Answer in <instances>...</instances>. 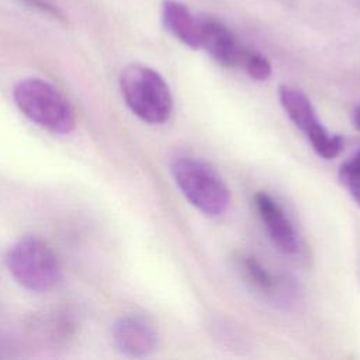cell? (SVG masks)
Returning <instances> with one entry per match:
<instances>
[{"mask_svg": "<svg viewBox=\"0 0 360 360\" xmlns=\"http://www.w3.org/2000/svg\"><path fill=\"white\" fill-rule=\"evenodd\" d=\"M120 89L128 108L148 124L166 122L173 111V96L166 80L152 68L131 63L120 76Z\"/></svg>", "mask_w": 360, "mask_h": 360, "instance_id": "6da1fadb", "label": "cell"}, {"mask_svg": "<svg viewBox=\"0 0 360 360\" xmlns=\"http://www.w3.org/2000/svg\"><path fill=\"white\" fill-rule=\"evenodd\" d=\"M13 97L30 121L53 134H70L76 127L75 110L69 100L42 79L21 80L14 87Z\"/></svg>", "mask_w": 360, "mask_h": 360, "instance_id": "7a4b0ae2", "label": "cell"}, {"mask_svg": "<svg viewBox=\"0 0 360 360\" xmlns=\"http://www.w3.org/2000/svg\"><path fill=\"white\" fill-rule=\"evenodd\" d=\"M170 172L176 186L193 207L210 217L225 212L229 205V190L211 165L181 156L172 162Z\"/></svg>", "mask_w": 360, "mask_h": 360, "instance_id": "3957f363", "label": "cell"}, {"mask_svg": "<svg viewBox=\"0 0 360 360\" xmlns=\"http://www.w3.org/2000/svg\"><path fill=\"white\" fill-rule=\"evenodd\" d=\"M6 263L13 278L24 288L45 292L62 278L59 260L51 246L37 236L17 240L7 252Z\"/></svg>", "mask_w": 360, "mask_h": 360, "instance_id": "277c9868", "label": "cell"}, {"mask_svg": "<svg viewBox=\"0 0 360 360\" xmlns=\"http://www.w3.org/2000/svg\"><path fill=\"white\" fill-rule=\"evenodd\" d=\"M278 98L288 118L305 134L314 150L321 158L333 159L342 152L343 138L328 132L319 121L312 103L301 90L290 86H280Z\"/></svg>", "mask_w": 360, "mask_h": 360, "instance_id": "5b68a950", "label": "cell"}, {"mask_svg": "<svg viewBox=\"0 0 360 360\" xmlns=\"http://www.w3.org/2000/svg\"><path fill=\"white\" fill-rule=\"evenodd\" d=\"M197 22L198 48L205 49L215 62L225 68H242L249 49L221 21L204 15L197 17Z\"/></svg>", "mask_w": 360, "mask_h": 360, "instance_id": "8992f818", "label": "cell"}, {"mask_svg": "<svg viewBox=\"0 0 360 360\" xmlns=\"http://www.w3.org/2000/svg\"><path fill=\"white\" fill-rule=\"evenodd\" d=\"M118 350L131 357H145L158 346V332L146 315L128 314L121 316L112 329Z\"/></svg>", "mask_w": 360, "mask_h": 360, "instance_id": "52a82bcc", "label": "cell"}, {"mask_svg": "<svg viewBox=\"0 0 360 360\" xmlns=\"http://www.w3.org/2000/svg\"><path fill=\"white\" fill-rule=\"evenodd\" d=\"M255 205L273 245L283 253H295L298 249L297 233L281 205L264 191L256 193Z\"/></svg>", "mask_w": 360, "mask_h": 360, "instance_id": "ba28073f", "label": "cell"}, {"mask_svg": "<svg viewBox=\"0 0 360 360\" xmlns=\"http://www.w3.org/2000/svg\"><path fill=\"white\" fill-rule=\"evenodd\" d=\"M163 27L184 45L198 49V22L188 8L176 0L162 3Z\"/></svg>", "mask_w": 360, "mask_h": 360, "instance_id": "9c48e42d", "label": "cell"}, {"mask_svg": "<svg viewBox=\"0 0 360 360\" xmlns=\"http://www.w3.org/2000/svg\"><path fill=\"white\" fill-rule=\"evenodd\" d=\"M236 269L253 288L266 294H273L276 280L257 259L249 255H240L236 257Z\"/></svg>", "mask_w": 360, "mask_h": 360, "instance_id": "30bf717a", "label": "cell"}, {"mask_svg": "<svg viewBox=\"0 0 360 360\" xmlns=\"http://www.w3.org/2000/svg\"><path fill=\"white\" fill-rule=\"evenodd\" d=\"M339 181L360 207V152L346 160L339 169Z\"/></svg>", "mask_w": 360, "mask_h": 360, "instance_id": "8fae6325", "label": "cell"}, {"mask_svg": "<svg viewBox=\"0 0 360 360\" xmlns=\"http://www.w3.org/2000/svg\"><path fill=\"white\" fill-rule=\"evenodd\" d=\"M242 68L246 70V73L255 79V80H267L271 75V65L270 62L260 53L250 51L248 52Z\"/></svg>", "mask_w": 360, "mask_h": 360, "instance_id": "7c38bea8", "label": "cell"}, {"mask_svg": "<svg viewBox=\"0 0 360 360\" xmlns=\"http://www.w3.org/2000/svg\"><path fill=\"white\" fill-rule=\"evenodd\" d=\"M352 122H353V127L360 131V104H359V105L354 108V111H353Z\"/></svg>", "mask_w": 360, "mask_h": 360, "instance_id": "4fadbf2b", "label": "cell"}, {"mask_svg": "<svg viewBox=\"0 0 360 360\" xmlns=\"http://www.w3.org/2000/svg\"><path fill=\"white\" fill-rule=\"evenodd\" d=\"M7 352H8V346L3 340H0V357L10 356V353H7Z\"/></svg>", "mask_w": 360, "mask_h": 360, "instance_id": "5bb4252c", "label": "cell"}]
</instances>
